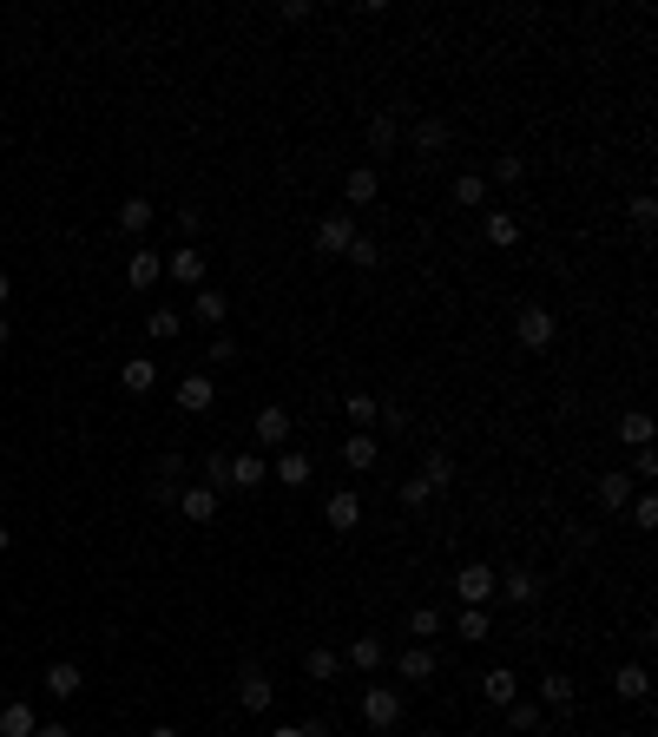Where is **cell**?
<instances>
[{
  "instance_id": "1",
  "label": "cell",
  "mask_w": 658,
  "mask_h": 737,
  "mask_svg": "<svg viewBox=\"0 0 658 737\" xmlns=\"http://www.w3.org/2000/svg\"><path fill=\"white\" fill-rule=\"evenodd\" d=\"M553 336H560V316H553L547 303H520V310H514V343L520 349L540 356V349H553Z\"/></svg>"
},
{
  "instance_id": "2",
  "label": "cell",
  "mask_w": 658,
  "mask_h": 737,
  "mask_svg": "<svg viewBox=\"0 0 658 737\" xmlns=\"http://www.w3.org/2000/svg\"><path fill=\"white\" fill-rule=\"evenodd\" d=\"M448 145H455V126H448L441 112H422V119L408 126V152L422 158V165H435V158L448 152Z\"/></svg>"
},
{
  "instance_id": "3",
  "label": "cell",
  "mask_w": 658,
  "mask_h": 737,
  "mask_svg": "<svg viewBox=\"0 0 658 737\" xmlns=\"http://www.w3.org/2000/svg\"><path fill=\"white\" fill-rule=\"evenodd\" d=\"M362 724H369V731H395V724H402V691H395V685H369V691H362Z\"/></svg>"
},
{
  "instance_id": "4",
  "label": "cell",
  "mask_w": 658,
  "mask_h": 737,
  "mask_svg": "<svg viewBox=\"0 0 658 737\" xmlns=\"http://www.w3.org/2000/svg\"><path fill=\"white\" fill-rule=\"evenodd\" d=\"M349 244H356V211H329V218L316 224V251H323V257H343Z\"/></svg>"
},
{
  "instance_id": "5",
  "label": "cell",
  "mask_w": 658,
  "mask_h": 737,
  "mask_svg": "<svg viewBox=\"0 0 658 737\" xmlns=\"http://www.w3.org/2000/svg\"><path fill=\"white\" fill-rule=\"evenodd\" d=\"M494 593H507V606H540V573L533 566H514V573H494Z\"/></svg>"
},
{
  "instance_id": "6",
  "label": "cell",
  "mask_w": 658,
  "mask_h": 737,
  "mask_svg": "<svg viewBox=\"0 0 658 737\" xmlns=\"http://www.w3.org/2000/svg\"><path fill=\"white\" fill-rule=\"evenodd\" d=\"M178 408H185V415H211V408H218V382L204 376V369L178 376Z\"/></svg>"
},
{
  "instance_id": "7",
  "label": "cell",
  "mask_w": 658,
  "mask_h": 737,
  "mask_svg": "<svg viewBox=\"0 0 658 737\" xmlns=\"http://www.w3.org/2000/svg\"><path fill=\"white\" fill-rule=\"evenodd\" d=\"M264 481H270V461L251 448V455H231V481H224V494H257Z\"/></svg>"
},
{
  "instance_id": "8",
  "label": "cell",
  "mask_w": 658,
  "mask_h": 737,
  "mask_svg": "<svg viewBox=\"0 0 658 737\" xmlns=\"http://www.w3.org/2000/svg\"><path fill=\"white\" fill-rule=\"evenodd\" d=\"M435 645H415V639H408L402 645V652H395V672H402V685H428V678H435Z\"/></svg>"
},
{
  "instance_id": "9",
  "label": "cell",
  "mask_w": 658,
  "mask_h": 737,
  "mask_svg": "<svg viewBox=\"0 0 658 737\" xmlns=\"http://www.w3.org/2000/svg\"><path fill=\"white\" fill-rule=\"evenodd\" d=\"M270 698H277V685H270V678L257 672V665H244V672H237V705L251 711V718H264Z\"/></svg>"
},
{
  "instance_id": "10",
  "label": "cell",
  "mask_w": 658,
  "mask_h": 737,
  "mask_svg": "<svg viewBox=\"0 0 658 737\" xmlns=\"http://www.w3.org/2000/svg\"><path fill=\"white\" fill-rule=\"evenodd\" d=\"M455 593H461V606H487V599H494V566L468 560V566L455 573Z\"/></svg>"
},
{
  "instance_id": "11",
  "label": "cell",
  "mask_w": 658,
  "mask_h": 737,
  "mask_svg": "<svg viewBox=\"0 0 658 737\" xmlns=\"http://www.w3.org/2000/svg\"><path fill=\"white\" fill-rule=\"evenodd\" d=\"M323 520L336 527V534H356V527H362V501H356V487H336V494L323 501Z\"/></svg>"
},
{
  "instance_id": "12",
  "label": "cell",
  "mask_w": 658,
  "mask_h": 737,
  "mask_svg": "<svg viewBox=\"0 0 658 737\" xmlns=\"http://www.w3.org/2000/svg\"><path fill=\"white\" fill-rule=\"evenodd\" d=\"M178 481H185V455H158V468H152V501H158V507H178Z\"/></svg>"
},
{
  "instance_id": "13",
  "label": "cell",
  "mask_w": 658,
  "mask_h": 737,
  "mask_svg": "<svg viewBox=\"0 0 658 737\" xmlns=\"http://www.w3.org/2000/svg\"><path fill=\"white\" fill-rule=\"evenodd\" d=\"M178 514L191 520V527H204V520H218V487H178Z\"/></svg>"
},
{
  "instance_id": "14",
  "label": "cell",
  "mask_w": 658,
  "mask_h": 737,
  "mask_svg": "<svg viewBox=\"0 0 658 737\" xmlns=\"http://www.w3.org/2000/svg\"><path fill=\"white\" fill-rule=\"evenodd\" d=\"M382 659H389V645H382L376 632H356V639H349V652H343L349 672H382Z\"/></svg>"
},
{
  "instance_id": "15",
  "label": "cell",
  "mask_w": 658,
  "mask_h": 737,
  "mask_svg": "<svg viewBox=\"0 0 658 737\" xmlns=\"http://www.w3.org/2000/svg\"><path fill=\"white\" fill-rule=\"evenodd\" d=\"M376 461H382V441L369 435V428H356V435L343 441V468H349V474H369Z\"/></svg>"
},
{
  "instance_id": "16",
  "label": "cell",
  "mask_w": 658,
  "mask_h": 737,
  "mask_svg": "<svg viewBox=\"0 0 658 737\" xmlns=\"http://www.w3.org/2000/svg\"><path fill=\"white\" fill-rule=\"evenodd\" d=\"M251 435L264 441V448H283V441H290V408L264 402V408H257V422H251Z\"/></svg>"
},
{
  "instance_id": "17",
  "label": "cell",
  "mask_w": 658,
  "mask_h": 737,
  "mask_svg": "<svg viewBox=\"0 0 658 737\" xmlns=\"http://www.w3.org/2000/svg\"><path fill=\"white\" fill-rule=\"evenodd\" d=\"M310 455H303V448H283V455L277 461H270V481H283V487H297V494H303V487H310Z\"/></svg>"
},
{
  "instance_id": "18",
  "label": "cell",
  "mask_w": 658,
  "mask_h": 737,
  "mask_svg": "<svg viewBox=\"0 0 658 737\" xmlns=\"http://www.w3.org/2000/svg\"><path fill=\"white\" fill-rule=\"evenodd\" d=\"M415 474L428 481V494H441V487H455V481H461V468H455V455H448V448H428Z\"/></svg>"
},
{
  "instance_id": "19",
  "label": "cell",
  "mask_w": 658,
  "mask_h": 737,
  "mask_svg": "<svg viewBox=\"0 0 658 737\" xmlns=\"http://www.w3.org/2000/svg\"><path fill=\"white\" fill-rule=\"evenodd\" d=\"M158 277H165V257H158L152 244H139V251L126 257V283H132V290H152Z\"/></svg>"
},
{
  "instance_id": "20",
  "label": "cell",
  "mask_w": 658,
  "mask_h": 737,
  "mask_svg": "<svg viewBox=\"0 0 658 737\" xmlns=\"http://www.w3.org/2000/svg\"><path fill=\"white\" fill-rule=\"evenodd\" d=\"M165 277H178V283H191V290H204V257H198V244H178V251L165 257Z\"/></svg>"
},
{
  "instance_id": "21",
  "label": "cell",
  "mask_w": 658,
  "mask_h": 737,
  "mask_svg": "<svg viewBox=\"0 0 658 737\" xmlns=\"http://www.w3.org/2000/svg\"><path fill=\"white\" fill-rule=\"evenodd\" d=\"M481 698H487V705H514V698H520V678H514V665H494V672H487L481 678Z\"/></svg>"
},
{
  "instance_id": "22",
  "label": "cell",
  "mask_w": 658,
  "mask_h": 737,
  "mask_svg": "<svg viewBox=\"0 0 658 737\" xmlns=\"http://www.w3.org/2000/svg\"><path fill=\"white\" fill-rule=\"evenodd\" d=\"M362 139H369V152H376V158H389L395 145H402V119H395V112H376V119H369V132H362Z\"/></svg>"
},
{
  "instance_id": "23",
  "label": "cell",
  "mask_w": 658,
  "mask_h": 737,
  "mask_svg": "<svg viewBox=\"0 0 658 737\" xmlns=\"http://www.w3.org/2000/svg\"><path fill=\"white\" fill-rule=\"evenodd\" d=\"M119 382H126V395H152V389H158V362H152V356L119 362Z\"/></svg>"
},
{
  "instance_id": "24",
  "label": "cell",
  "mask_w": 658,
  "mask_h": 737,
  "mask_svg": "<svg viewBox=\"0 0 658 737\" xmlns=\"http://www.w3.org/2000/svg\"><path fill=\"white\" fill-rule=\"evenodd\" d=\"M40 685H47V698H79V685H86V678H79V665H73V659H53Z\"/></svg>"
},
{
  "instance_id": "25",
  "label": "cell",
  "mask_w": 658,
  "mask_h": 737,
  "mask_svg": "<svg viewBox=\"0 0 658 737\" xmlns=\"http://www.w3.org/2000/svg\"><path fill=\"white\" fill-rule=\"evenodd\" d=\"M599 507H606V514H626L632 507V474H599Z\"/></svg>"
},
{
  "instance_id": "26",
  "label": "cell",
  "mask_w": 658,
  "mask_h": 737,
  "mask_svg": "<svg viewBox=\"0 0 658 737\" xmlns=\"http://www.w3.org/2000/svg\"><path fill=\"white\" fill-rule=\"evenodd\" d=\"M533 705H540V711H573V678H566V672H547Z\"/></svg>"
},
{
  "instance_id": "27",
  "label": "cell",
  "mask_w": 658,
  "mask_h": 737,
  "mask_svg": "<svg viewBox=\"0 0 658 737\" xmlns=\"http://www.w3.org/2000/svg\"><path fill=\"white\" fill-rule=\"evenodd\" d=\"M152 218H158L152 198H126V204H119V231H126V237H152Z\"/></svg>"
},
{
  "instance_id": "28",
  "label": "cell",
  "mask_w": 658,
  "mask_h": 737,
  "mask_svg": "<svg viewBox=\"0 0 658 737\" xmlns=\"http://www.w3.org/2000/svg\"><path fill=\"white\" fill-rule=\"evenodd\" d=\"M33 731H40V711L33 705H20V698L0 705V737H33Z\"/></svg>"
},
{
  "instance_id": "29",
  "label": "cell",
  "mask_w": 658,
  "mask_h": 737,
  "mask_svg": "<svg viewBox=\"0 0 658 737\" xmlns=\"http://www.w3.org/2000/svg\"><path fill=\"white\" fill-rule=\"evenodd\" d=\"M612 691H619V698H632V705H639L645 691H652V672H645L639 659H632V665H619V672H612Z\"/></svg>"
},
{
  "instance_id": "30",
  "label": "cell",
  "mask_w": 658,
  "mask_h": 737,
  "mask_svg": "<svg viewBox=\"0 0 658 737\" xmlns=\"http://www.w3.org/2000/svg\"><path fill=\"white\" fill-rule=\"evenodd\" d=\"M376 191H382V178L369 172V165H356V172L343 178V198H349V211H356V204H376Z\"/></svg>"
},
{
  "instance_id": "31",
  "label": "cell",
  "mask_w": 658,
  "mask_h": 737,
  "mask_svg": "<svg viewBox=\"0 0 658 737\" xmlns=\"http://www.w3.org/2000/svg\"><path fill=\"white\" fill-rule=\"evenodd\" d=\"M455 632H461V645H481V639H494V619H487V606H461Z\"/></svg>"
},
{
  "instance_id": "32",
  "label": "cell",
  "mask_w": 658,
  "mask_h": 737,
  "mask_svg": "<svg viewBox=\"0 0 658 737\" xmlns=\"http://www.w3.org/2000/svg\"><path fill=\"white\" fill-rule=\"evenodd\" d=\"M487 244H494V251H514V244H520V218H514V211H487Z\"/></svg>"
},
{
  "instance_id": "33",
  "label": "cell",
  "mask_w": 658,
  "mask_h": 737,
  "mask_svg": "<svg viewBox=\"0 0 658 737\" xmlns=\"http://www.w3.org/2000/svg\"><path fill=\"white\" fill-rule=\"evenodd\" d=\"M303 672H310L316 685H329V678L343 672V652H329V645H310V652H303Z\"/></svg>"
},
{
  "instance_id": "34",
  "label": "cell",
  "mask_w": 658,
  "mask_h": 737,
  "mask_svg": "<svg viewBox=\"0 0 658 737\" xmlns=\"http://www.w3.org/2000/svg\"><path fill=\"white\" fill-rule=\"evenodd\" d=\"M619 441H632V448H652V415H645V408H626V415H619Z\"/></svg>"
},
{
  "instance_id": "35",
  "label": "cell",
  "mask_w": 658,
  "mask_h": 737,
  "mask_svg": "<svg viewBox=\"0 0 658 737\" xmlns=\"http://www.w3.org/2000/svg\"><path fill=\"white\" fill-rule=\"evenodd\" d=\"M178 330H185V310H152L145 316V336H152V343H172Z\"/></svg>"
},
{
  "instance_id": "36",
  "label": "cell",
  "mask_w": 658,
  "mask_h": 737,
  "mask_svg": "<svg viewBox=\"0 0 658 737\" xmlns=\"http://www.w3.org/2000/svg\"><path fill=\"white\" fill-rule=\"evenodd\" d=\"M191 316H198V323H211V330H218L224 316H231V303H224V290H198V303H191Z\"/></svg>"
},
{
  "instance_id": "37",
  "label": "cell",
  "mask_w": 658,
  "mask_h": 737,
  "mask_svg": "<svg viewBox=\"0 0 658 737\" xmlns=\"http://www.w3.org/2000/svg\"><path fill=\"white\" fill-rule=\"evenodd\" d=\"M408 639H415V645L441 639V612L435 606H415V612H408Z\"/></svg>"
},
{
  "instance_id": "38",
  "label": "cell",
  "mask_w": 658,
  "mask_h": 737,
  "mask_svg": "<svg viewBox=\"0 0 658 737\" xmlns=\"http://www.w3.org/2000/svg\"><path fill=\"white\" fill-rule=\"evenodd\" d=\"M448 198H455V204H468V211H474V204L487 198V178H481V172H461L455 185H448Z\"/></svg>"
},
{
  "instance_id": "39",
  "label": "cell",
  "mask_w": 658,
  "mask_h": 737,
  "mask_svg": "<svg viewBox=\"0 0 658 737\" xmlns=\"http://www.w3.org/2000/svg\"><path fill=\"white\" fill-rule=\"evenodd\" d=\"M343 264H356V270H376V264H382V244H376V237H362V231H356V244L343 251Z\"/></svg>"
},
{
  "instance_id": "40",
  "label": "cell",
  "mask_w": 658,
  "mask_h": 737,
  "mask_svg": "<svg viewBox=\"0 0 658 737\" xmlns=\"http://www.w3.org/2000/svg\"><path fill=\"white\" fill-rule=\"evenodd\" d=\"M198 481H204V487H218V494H224V481H231V455H218V448H211V455L198 461Z\"/></svg>"
},
{
  "instance_id": "41",
  "label": "cell",
  "mask_w": 658,
  "mask_h": 737,
  "mask_svg": "<svg viewBox=\"0 0 658 737\" xmlns=\"http://www.w3.org/2000/svg\"><path fill=\"white\" fill-rule=\"evenodd\" d=\"M376 408H382L376 395H362V389H356V395H349V402H343V415H349V422H356V428H376Z\"/></svg>"
},
{
  "instance_id": "42",
  "label": "cell",
  "mask_w": 658,
  "mask_h": 737,
  "mask_svg": "<svg viewBox=\"0 0 658 737\" xmlns=\"http://www.w3.org/2000/svg\"><path fill=\"white\" fill-rule=\"evenodd\" d=\"M540 718H547V711L533 705V698H514V705H507V724H514V731H540Z\"/></svg>"
},
{
  "instance_id": "43",
  "label": "cell",
  "mask_w": 658,
  "mask_h": 737,
  "mask_svg": "<svg viewBox=\"0 0 658 737\" xmlns=\"http://www.w3.org/2000/svg\"><path fill=\"white\" fill-rule=\"evenodd\" d=\"M428 501H435V494H428V481H422V474H408V481H402V507H408V514H422Z\"/></svg>"
},
{
  "instance_id": "44",
  "label": "cell",
  "mask_w": 658,
  "mask_h": 737,
  "mask_svg": "<svg viewBox=\"0 0 658 737\" xmlns=\"http://www.w3.org/2000/svg\"><path fill=\"white\" fill-rule=\"evenodd\" d=\"M626 211H632V224H639V231H652V224H658V198H652V191H639Z\"/></svg>"
},
{
  "instance_id": "45",
  "label": "cell",
  "mask_w": 658,
  "mask_h": 737,
  "mask_svg": "<svg viewBox=\"0 0 658 737\" xmlns=\"http://www.w3.org/2000/svg\"><path fill=\"white\" fill-rule=\"evenodd\" d=\"M376 428H382V435H402V428H408V408L402 402H382L376 408Z\"/></svg>"
},
{
  "instance_id": "46",
  "label": "cell",
  "mask_w": 658,
  "mask_h": 737,
  "mask_svg": "<svg viewBox=\"0 0 658 737\" xmlns=\"http://www.w3.org/2000/svg\"><path fill=\"white\" fill-rule=\"evenodd\" d=\"M520 178H527V158H494V185H520Z\"/></svg>"
},
{
  "instance_id": "47",
  "label": "cell",
  "mask_w": 658,
  "mask_h": 737,
  "mask_svg": "<svg viewBox=\"0 0 658 737\" xmlns=\"http://www.w3.org/2000/svg\"><path fill=\"white\" fill-rule=\"evenodd\" d=\"M310 14H316L310 0H283V7H277V20H283V27H303V20H310Z\"/></svg>"
},
{
  "instance_id": "48",
  "label": "cell",
  "mask_w": 658,
  "mask_h": 737,
  "mask_svg": "<svg viewBox=\"0 0 658 737\" xmlns=\"http://www.w3.org/2000/svg\"><path fill=\"white\" fill-rule=\"evenodd\" d=\"M632 520H639V527H658V501H652V494H632Z\"/></svg>"
},
{
  "instance_id": "49",
  "label": "cell",
  "mask_w": 658,
  "mask_h": 737,
  "mask_svg": "<svg viewBox=\"0 0 658 737\" xmlns=\"http://www.w3.org/2000/svg\"><path fill=\"white\" fill-rule=\"evenodd\" d=\"M645 474H658V455L652 448H632V481H645Z\"/></svg>"
},
{
  "instance_id": "50",
  "label": "cell",
  "mask_w": 658,
  "mask_h": 737,
  "mask_svg": "<svg viewBox=\"0 0 658 737\" xmlns=\"http://www.w3.org/2000/svg\"><path fill=\"white\" fill-rule=\"evenodd\" d=\"M237 356H244V349H237V336H218V343H211V362H218V369H224V362H237Z\"/></svg>"
},
{
  "instance_id": "51",
  "label": "cell",
  "mask_w": 658,
  "mask_h": 737,
  "mask_svg": "<svg viewBox=\"0 0 658 737\" xmlns=\"http://www.w3.org/2000/svg\"><path fill=\"white\" fill-rule=\"evenodd\" d=\"M270 737H316V718H310V724H277Z\"/></svg>"
},
{
  "instance_id": "52",
  "label": "cell",
  "mask_w": 658,
  "mask_h": 737,
  "mask_svg": "<svg viewBox=\"0 0 658 737\" xmlns=\"http://www.w3.org/2000/svg\"><path fill=\"white\" fill-rule=\"evenodd\" d=\"M33 737H73V731H66L60 718H47V724H40V731H33Z\"/></svg>"
},
{
  "instance_id": "53",
  "label": "cell",
  "mask_w": 658,
  "mask_h": 737,
  "mask_svg": "<svg viewBox=\"0 0 658 737\" xmlns=\"http://www.w3.org/2000/svg\"><path fill=\"white\" fill-rule=\"evenodd\" d=\"M7 297H14V277H7V270H0V310H7Z\"/></svg>"
},
{
  "instance_id": "54",
  "label": "cell",
  "mask_w": 658,
  "mask_h": 737,
  "mask_svg": "<svg viewBox=\"0 0 658 737\" xmlns=\"http://www.w3.org/2000/svg\"><path fill=\"white\" fill-rule=\"evenodd\" d=\"M145 737H185V731H172V724H152V731H145Z\"/></svg>"
},
{
  "instance_id": "55",
  "label": "cell",
  "mask_w": 658,
  "mask_h": 737,
  "mask_svg": "<svg viewBox=\"0 0 658 737\" xmlns=\"http://www.w3.org/2000/svg\"><path fill=\"white\" fill-rule=\"evenodd\" d=\"M7 343H14V323H7V316H0V349H7Z\"/></svg>"
},
{
  "instance_id": "56",
  "label": "cell",
  "mask_w": 658,
  "mask_h": 737,
  "mask_svg": "<svg viewBox=\"0 0 658 737\" xmlns=\"http://www.w3.org/2000/svg\"><path fill=\"white\" fill-rule=\"evenodd\" d=\"M7 547H14V534H7V520H0V553H7Z\"/></svg>"
},
{
  "instance_id": "57",
  "label": "cell",
  "mask_w": 658,
  "mask_h": 737,
  "mask_svg": "<svg viewBox=\"0 0 658 737\" xmlns=\"http://www.w3.org/2000/svg\"><path fill=\"white\" fill-rule=\"evenodd\" d=\"M316 737H336V731H329V724H323V718H316Z\"/></svg>"
},
{
  "instance_id": "58",
  "label": "cell",
  "mask_w": 658,
  "mask_h": 737,
  "mask_svg": "<svg viewBox=\"0 0 658 737\" xmlns=\"http://www.w3.org/2000/svg\"><path fill=\"white\" fill-rule=\"evenodd\" d=\"M422 737H441V731H422Z\"/></svg>"
}]
</instances>
